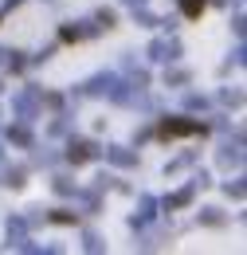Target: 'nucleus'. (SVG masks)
Wrapping results in <instances>:
<instances>
[{
	"label": "nucleus",
	"mask_w": 247,
	"mask_h": 255,
	"mask_svg": "<svg viewBox=\"0 0 247 255\" xmlns=\"http://www.w3.org/2000/svg\"><path fill=\"white\" fill-rule=\"evenodd\" d=\"M196 122H165V137H169V133H196Z\"/></svg>",
	"instance_id": "f257e3e1"
},
{
	"label": "nucleus",
	"mask_w": 247,
	"mask_h": 255,
	"mask_svg": "<svg viewBox=\"0 0 247 255\" xmlns=\"http://www.w3.org/2000/svg\"><path fill=\"white\" fill-rule=\"evenodd\" d=\"M181 8H185V16H200L204 12V0H181Z\"/></svg>",
	"instance_id": "f03ea898"
}]
</instances>
